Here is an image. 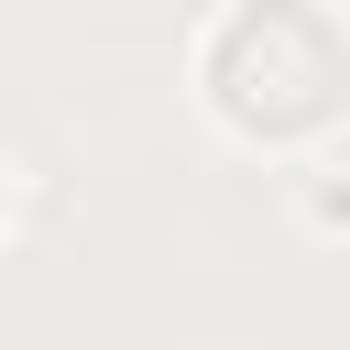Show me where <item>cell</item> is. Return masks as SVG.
I'll list each match as a JSON object with an SVG mask.
<instances>
[{
	"mask_svg": "<svg viewBox=\"0 0 350 350\" xmlns=\"http://www.w3.org/2000/svg\"><path fill=\"white\" fill-rule=\"evenodd\" d=\"M197 88L230 142L306 153L350 120V22L328 0H230L197 44Z\"/></svg>",
	"mask_w": 350,
	"mask_h": 350,
	"instance_id": "6da1fadb",
	"label": "cell"
},
{
	"mask_svg": "<svg viewBox=\"0 0 350 350\" xmlns=\"http://www.w3.org/2000/svg\"><path fill=\"white\" fill-rule=\"evenodd\" d=\"M0 241H11V164H0Z\"/></svg>",
	"mask_w": 350,
	"mask_h": 350,
	"instance_id": "7a4b0ae2",
	"label": "cell"
}]
</instances>
